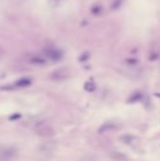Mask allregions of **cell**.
Returning <instances> with one entry per match:
<instances>
[{"label":"cell","mask_w":160,"mask_h":161,"mask_svg":"<svg viewBox=\"0 0 160 161\" xmlns=\"http://www.w3.org/2000/svg\"><path fill=\"white\" fill-rule=\"evenodd\" d=\"M142 98H143V94L139 92H136L128 98V103H136V102L142 100Z\"/></svg>","instance_id":"obj_7"},{"label":"cell","mask_w":160,"mask_h":161,"mask_svg":"<svg viewBox=\"0 0 160 161\" xmlns=\"http://www.w3.org/2000/svg\"><path fill=\"white\" fill-rule=\"evenodd\" d=\"M31 83H32V81L29 78L25 77V78L19 79L14 83V88H27L31 85Z\"/></svg>","instance_id":"obj_5"},{"label":"cell","mask_w":160,"mask_h":161,"mask_svg":"<svg viewBox=\"0 0 160 161\" xmlns=\"http://www.w3.org/2000/svg\"><path fill=\"white\" fill-rule=\"evenodd\" d=\"M70 76V71L69 69L66 68H62V69H57L55 72L51 74V79L56 80V81H60V80H64L69 78Z\"/></svg>","instance_id":"obj_1"},{"label":"cell","mask_w":160,"mask_h":161,"mask_svg":"<svg viewBox=\"0 0 160 161\" xmlns=\"http://www.w3.org/2000/svg\"><path fill=\"white\" fill-rule=\"evenodd\" d=\"M15 154V151L12 148H9V149H5L0 153V158L2 160H9Z\"/></svg>","instance_id":"obj_4"},{"label":"cell","mask_w":160,"mask_h":161,"mask_svg":"<svg viewBox=\"0 0 160 161\" xmlns=\"http://www.w3.org/2000/svg\"><path fill=\"white\" fill-rule=\"evenodd\" d=\"M115 129H117V125L115 124H112V123H106V124H103L100 128L98 129V132L99 133H105V132H109V131H113Z\"/></svg>","instance_id":"obj_3"},{"label":"cell","mask_w":160,"mask_h":161,"mask_svg":"<svg viewBox=\"0 0 160 161\" xmlns=\"http://www.w3.org/2000/svg\"><path fill=\"white\" fill-rule=\"evenodd\" d=\"M155 95L156 96V97L160 98V92H156V93H155Z\"/></svg>","instance_id":"obj_11"},{"label":"cell","mask_w":160,"mask_h":161,"mask_svg":"<svg viewBox=\"0 0 160 161\" xmlns=\"http://www.w3.org/2000/svg\"><path fill=\"white\" fill-rule=\"evenodd\" d=\"M133 139H134V138L132 136H130V135H124V136L121 137V140L124 143H130Z\"/></svg>","instance_id":"obj_9"},{"label":"cell","mask_w":160,"mask_h":161,"mask_svg":"<svg viewBox=\"0 0 160 161\" xmlns=\"http://www.w3.org/2000/svg\"><path fill=\"white\" fill-rule=\"evenodd\" d=\"M84 89H86L87 92H94V89H96L95 83L92 82V81H88V82H86L85 85H84Z\"/></svg>","instance_id":"obj_8"},{"label":"cell","mask_w":160,"mask_h":161,"mask_svg":"<svg viewBox=\"0 0 160 161\" xmlns=\"http://www.w3.org/2000/svg\"><path fill=\"white\" fill-rule=\"evenodd\" d=\"M20 117H21V114H19V113L12 114L11 116H10V117H9V120H10V121H13V120H15V119H19Z\"/></svg>","instance_id":"obj_10"},{"label":"cell","mask_w":160,"mask_h":161,"mask_svg":"<svg viewBox=\"0 0 160 161\" xmlns=\"http://www.w3.org/2000/svg\"><path fill=\"white\" fill-rule=\"evenodd\" d=\"M45 57H47L49 60H54V61H57L61 59V52L59 50H57L55 48H50V49H47L45 51Z\"/></svg>","instance_id":"obj_2"},{"label":"cell","mask_w":160,"mask_h":161,"mask_svg":"<svg viewBox=\"0 0 160 161\" xmlns=\"http://www.w3.org/2000/svg\"><path fill=\"white\" fill-rule=\"evenodd\" d=\"M29 62L34 64V65H43L46 63V60L41 56H32L29 59Z\"/></svg>","instance_id":"obj_6"}]
</instances>
